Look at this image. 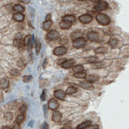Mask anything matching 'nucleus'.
<instances>
[{
	"mask_svg": "<svg viewBox=\"0 0 129 129\" xmlns=\"http://www.w3.org/2000/svg\"><path fill=\"white\" fill-rule=\"evenodd\" d=\"M96 19L100 25H103V26H107V25L110 23V19H109V17L107 15L103 13L97 14L96 16Z\"/></svg>",
	"mask_w": 129,
	"mask_h": 129,
	"instance_id": "nucleus-1",
	"label": "nucleus"
},
{
	"mask_svg": "<svg viewBox=\"0 0 129 129\" xmlns=\"http://www.w3.org/2000/svg\"><path fill=\"white\" fill-rule=\"evenodd\" d=\"M86 45V40L83 37H79L77 39H75L73 42V46L75 48H81L83 47Z\"/></svg>",
	"mask_w": 129,
	"mask_h": 129,
	"instance_id": "nucleus-2",
	"label": "nucleus"
},
{
	"mask_svg": "<svg viewBox=\"0 0 129 129\" xmlns=\"http://www.w3.org/2000/svg\"><path fill=\"white\" fill-rule=\"evenodd\" d=\"M108 8V3L106 2H97V4L95 5L94 6V9L98 12H100V11H103L106 9Z\"/></svg>",
	"mask_w": 129,
	"mask_h": 129,
	"instance_id": "nucleus-3",
	"label": "nucleus"
},
{
	"mask_svg": "<svg viewBox=\"0 0 129 129\" xmlns=\"http://www.w3.org/2000/svg\"><path fill=\"white\" fill-rule=\"evenodd\" d=\"M67 50L64 46H58L54 50V54L56 56H62L67 54Z\"/></svg>",
	"mask_w": 129,
	"mask_h": 129,
	"instance_id": "nucleus-4",
	"label": "nucleus"
},
{
	"mask_svg": "<svg viewBox=\"0 0 129 129\" xmlns=\"http://www.w3.org/2000/svg\"><path fill=\"white\" fill-rule=\"evenodd\" d=\"M79 20L80 22H82L83 24H87L92 21V16L91 15H89V14H84V15H82L80 16Z\"/></svg>",
	"mask_w": 129,
	"mask_h": 129,
	"instance_id": "nucleus-5",
	"label": "nucleus"
},
{
	"mask_svg": "<svg viewBox=\"0 0 129 129\" xmlns=\"http://www.w3.org/2000/svg\"><path fill=\"white\" fill-rule=\"evenodd\" d=\"M59 36H60V33H59L57 30H52V31H50L48 34H47L46 37L50 40H55L59 38Z\"/></svg>",
	"mask_w": 129,
	"mask_h": 129,
	"instance_id": "nucleus-6",
	"label": "nucleus"
},
{
	"mask_svg": "<svg viewBox=\"0 0 129 129\" xmlns=\"http://www.w3.org/2000/svg\"><path fill=\"white\" fill-rule=\"evenodd\" d=\"M59 107V103L55 99H50L48 103V108L52 111L57 110Z\"/></svg>",
	"mask_w": 129,
	"mask_h": 129,
	"instance_id": "nucleus-7",
	"label": "nucleus"
},
{
	"mask_svg": "<svg viewBox=\"0 0 129 129\" xmlns=\"http://www.w3.org/2000/svg\"><path fill=\"white\" fill-rule=\"evenodd\" d=\"M54 97H57V99L64 100V98L66 97V93L63 91H60V90H57L54 92Z\"/></svg>",
	"mask_w": 129,
	"mask_h": 129,
	"instance_id": "nucleus-8",
	"label": "nucleus"
},
{
	"mask_svg": "<svg viewBox=\"0 0 129 129\" xmlns=\"http://www.w3.org/2000/svg\"><path fill=\"white\" fill-rule=\"evenodd\" d=\"M72 26V23L70 22H67V21H61L60 23H59V26H60L62 29H68L70 28Z\"/></svg>",
	"mask_w": 129,
	"mask_h": 129,
	"instance_id": "nucleus-9",
	"label": "nucleus"
},
{
	"mask_svg": "<svg viewBox=\"0 0 129 129\" xmlns=\"http://www.w3.org/2000/svg\"><path fill=\"white\" fill-rule=\"evenodd\" d=\"M61 118H62V115H61V113L59 111H54V114H53V117H52V120L54 121V122L58 123L60 121Z\"/></svg>",
	"mask_w": 129,
	"mask_h": 129,
	"instance_id": "nucleus-10",
	"label": "nucleus"
},
{
	"mask_svg": "<svg viewBox=\"0 0 129 129\" xmlns=\"http://www.w3.org/2000/svg\"><path fill=\"white\" fill-rule=\"evenodd\" d=\"M9 85V81L6 78H2L0 80V87L2 89H6Z\"/></svg>",
	"mask_w": 129,
	"mask_h": 129,
	"instance_id": "nucleus-11",
	"label": "nucleus"
},
{
	"mask_svg": "<svg viewBox=\"0 0 129 129\" xmlns=\"http://www.w3.org/2000/svg\"><path fill=\"white\" fill-rule=\"evenodd\" d=\"M13 19L16 22H22L24 20V16L21 12H16L12 16Z\"/></svg>",
	"mask_w": 129,
	"mask_h": 129,
	"instance_id": "nucleus-12",
	"label": "nucleus"
},
{
	"mask_svg": "<svg viewBox=\"0 0 129 129\" xmlns=\"http://www.w3.org/2000/svg\"><path fill=\"white\" fill-rule=\"evenodd\" d=\"M87 38L91 41H97L98 40V34L96 32H90L87 34Z\"/></svg>",
	"mask_w": 129,
	"mask_h": 129,
	"instance_id": "nucleus-13",
	"label": "nucleus"
},
{
	"mask_svg": "<svg viewBox=\"0 0 129 129\" xmlns=\"http://www.w3.org/2000/svg\"><path fill=\"white\" fill-rule=\"evenodd\" d=\"M74 63H75L74 61V60H66L65 62L63 63L62 64H61V66H62V67H63V68L68 69V68H70V67H71L72 66H74Z\"/></svg>",
	"mask_w": 129,
	"mask_h": 129,
	"instance_id": "nucleus-14",
	"label": "nucleus"
},
{
	"mask_svg": "<svg viewBox=\"0 0 129 129\" xmlns=\"http://www.w3.org/2000/svg\"><path fill=\"white\" fill-rule=\"evenodd\" d=\"M63 20L70 22H71V23H73V22H75L76 18H75V16H73V15H67V16H63Z\"/></svg>",
	"mask_w": 129,
	"mask_h": 129,
	"instance_id": "nucleus-15",
	"label": "nucleus"
},
{
	"mask_svg": "<svg viewBox=\"0 0 129 129\" xmlns=\"http://www.w3.org/2000/svg\"><path fill=\"white\" fill-rule=\"evenodd\" d=\"M91 125V121H84V122L81 123L80 125H78L77 128H78V129L87 128Z\"/></svg>",
	"mask_w": 129,
	"mask_h": 129,
	"instance_id": "nucleus-16",
	"label": "nucleus"
},
{
	"mask_svg": "<svg viewBox=\"0 0 129 129\" xmlns=\"http://www.w3.org/2000/svg\"><path fill=\"white\" fill-rule=\"evenodd\" d=\"M80 87H81L84 88V89H90L92 87V84L91 82H88V81H86V82H81L80 83Z\"/></svg>",
	"mask_w": 129,
	"mask_h": 129,
	"instance_id": "nucleus-17",
	"label": "nucleus"
},
{
	"mask_svg": "<svg viewBox=\"0 0 129 129\" xmlns=\"http://www.w3.org/2000/svg\"><path fill=\"white\" fill-rule=\"evenodd\" d=\"M82 33L81 31H75L74 33H71V39L72 40H75V39H77L79 37H82Z\"/></svg>",
	"mask_w": 129,
	"mask_h": 129,
	"instance_id": "nucleus-18",
	"label": "nucleus"
},
{
	"mask_svg": "<svg viewBox=\"0 0 129 129\" xmlns=\"http://www.w3.org/2000/svg\"><path fill=\"white\" fill-rule=\"evenodd\" d=\"M74 76L75 77L77 78H80V79H83V78H85L86 77V73L83 72V71H81V72H77V73H74Z\"/></svg>",
	"mask_w": 129,
	"mask_h": 129,
	"instance_id": "nucleus-19",
	"label": "nucleus"
},
{
	"mask_svg": "<svg viewBox=\"0 0 129 129\" xmlns=\"http://www.w3.org/2000/svg\"><path fill=\"white\" fill-rule=\"evenodd\" d=\"M13 10L16 12H22L24 11V8L21 5H15L13 6Z\"/></svg>",
	"mask_w": 129,
	"mask_h": 129,
	"instance_id": "nucleus-20",
	"label": "nucleus"
},
{
	"mask_svg": "<svg viewBox=\"0 0 129 129\" xmlns=\"http://www.w3.org/2000/svg\"><path fill=\"white\" fill-rule=\"evenodd\" d=\"M52 25V21L51 20H46L43 22V28L45 30H48L50 26Z\"/></svg>",
	"mask_w": 129,
	"mask_h": 129,
	"instance_id": "nucleus-21",
	"label": "nucleus"
},
{
	"mask_svg": "<svg viewBox=\"0 0 129 129\" xmlns=\"http://www.w3.org/2000/svg\"><path fill=\"white\" fill-rule=\"evenodd\" d=\"M77 92V88L75 87H69L67 89L66 91V94H73Z\"/></svg>",
	"mask_w": 129,
	"mask_h": 129,
	"instance_id": "nucleus-22",
	"label": "nucleus"
},
{
	"mask_svg": "<svg viewBox=\"0 0 129 129\" xmlns=\"http://www.w3.org/2000/svg\"><path fill=\"white\" fill-rule=\"evenodd\" d=\"M87 81H88V82H95V81H97L98 80V77H96V76L94 75H89L88 77H87Z\"/></svg>",
	"mask_w": 129,
	"mask_h": 129,
	"instance_id": "nucleus-23",
	"label": "nucleus"
},
{
	"mask_svg": "<svg viewBox=\"0 0 129 129\" xmlns=\"http://www.w3.org/2000/svg\"><path fill=\"white\" fill-rule=\"evenodd\" d=\"M23 43H22V41L21 39H19V38H16L13 41V44H14V46H16V47H20L22 46V44Z\"/></svg>",
	"mask_w": 129,
	"mask_h": 129,
	"instance_id": "nucleus-24",
	"label": "nucleus"
},
{
	"mask_svg": "<svg viewBox=\"0 0 129 129\" xmlns=\"http://www.w3.org/2000/svg\"><path fill=\"white\" fill-rule=\"evenodd\" d=\"M94 51L97 54H105L107 52V49H105L104 47H98L94 50Z\"/></svg>",
	"mask_w": 129,
	"mask_h": 129,
	"instance_id": "nucleus-25",
	"label": "nucleus"
},
{
	"mask_svg": "<svg viewBox=\"0 0 129 129\" xmlns=\"http://www.w3.org/2000/svg\"><path fill=\"white\" fill-rule=\"evenodd\" d=\"M73 71H74V73H77V72H81V71H83V66L81 65H77V66H75L74 68H73Z\"/></svg>",
	"mask_w": 129,
	"mask_h": 129,
	"instance_id": "nucleus-26",
	"label": "nucleus"
},
{
	"mask_svg": "<svg viewBox=\"0 0 129 129\" xmlns=\"http://www.w3.org/2000/svg\"><path fill=\"white\" fill-rule=\"evenodd\" d=\"M36 54H40V51L41 50V43L39 40L36 41Z\"/></svg>",
	"mask_w": 129,
	"mask_h": 129,
	"instance_id": "nucleus-27",
	"label": "nucleus"
},
{
	"mask_svg": "<svg viewBox=\"0 0 129 129\" xmlns=\"http://www.w3.org/2000/svg\"><path fill=\"white\" fill-rule=\"evenodd\" d=\"M31 42V38H30L29 36H26V37L24 38L23 41H22V43H23V45L24 46H27V45H29V43Z\"/></svg>",
	"mask_w": 129,
	"mask_h": 129,
	"instance_id": "nucleus-28",
	"label": "nucleus"
},
{
	"mask_svg": "<svg viewBox=\"0 0 129 129\" xmlns=\"http://www.w3.org/2000/svg\"><path fill=\"white\" fill-rule=\"evenodd\" d=\"M23 120H24V115H23V114H19V115H18L17 117H16V122L19 123V124L22 123V121H23Z\"/></svg>",
	"mask_w": 129,
	"mask_h": 129,
	"instance_id": "nucleus-29",
	"label": "nucleus"
},
{
	"mask_svg": "<svg viewBox=\"0 0 129 129\" xmlns=\"http://www.w3.org/2000/svg\"><path fill=\"white\" fill-rule=\"evenodd\" d=\"M12 117H13V114H12V113H11V112H7V113H5V118L8 121L12 120Z\"/></svg>",
	"mask_w": 129,
	"mask_h": 129,
	"instance_id": "nucleus-30",
	"label": "nucleus"
},
{
	"mask_svg": "<svg viewBox=\"0 0 129 129\" xmlns=\"http://www.w3.org/2000/svg\"><path fill=\"white\" fill-rule=\"evenodd\" d=\"M97 58L96 57H91L87 58L86 61H87V62H88V63H94V62H95V61H97Z\"/></svg>",
	"mask_w": 129,
	"mask_h": 129,
	"instance_id": "nucleus-31",
	"label": "nucleus"
},
{
	"mask_svg": "<svg viewBox=\"0 0 129 129\" xmlns=\"http://www.w3.org/2000/svg\"><path fill=\"white\" fill-rule=\"evenodd\" d=\"M110 44H111V46L112 47H114V46H117V41L116 40H114V39H112V40H111V41H110Z\"/></svg>",
	"mask_w": 129,
	"mask_h": 129,
	"instance_id": "nucleus-32",
	"label": "nucleus"
},
{
	"mask_svg": "<svg viewBox=\"0 0 129 129\" xmlns=\"http://www.w3.org/2000/svg\"><path fill=\"white\" fill-rule=\"evenodd\" d=\"M67 43V39L65 38V37H63V38H61L60 39V44H66Z\"/></svg>",
	"mask_w": 129,
	"mask_h": 129,
	"instance_id": "nucleus-33",
	"label": "nucleus"
},
{
	"mask_svg": "<svg viewBox=\"0 0 129 129\" xmlns=\"http://www.w3.org/2000/svg\"><path fill=\"white\" fill-rule=\"evenodd\" d=\"M10 74L12 76H18L19 74V73L17 71H16V70H12V71H10Z\"/></svg>",
	"mask_w": 129,
	"mask_h": 129,
	"instance_id": "nucleus-34",
	"label": "nucleus"
},
{
	"mask_svg": "<svg viewBox=\"0 0 129 129\" xmlns=\"http://www.w3.org/2000/svg\"><path fill=\"white\" fill-rule=\"evenodd\" d=\"M31 76H29H29H24V77H23V81H24V82H27V81H29L30 79H31Z\"/></svg>",
	"mask_w": 129,
	"mask_h": 129,
	"instance_id": "nucleus-35",
	"label": "nucleus"
},
{
	"mask_svg": "<svg viewBox=\"0 0 129 129\" xmlns=\"http://www.w3.org/2000/svg\"><path fill=\"white\" fill-rule=\"evenodd\" d=\"M26 105H23L22 107H21V108H20V111L22 112V114L25 113V112H26Z\"/></svg>",
	"mask_w": 129,
	"mask_h": 129,
	"instance_id": "nucleus-36",
	"label": "nucleus"
},
{
	"mask_svg": "<svg viewBox=\"0 0 129 129\" xmlns=\"http://www.w3.org/2000/svg\"><path fill=\"white\" fill-rule=\"evenodd\" d=\"M66 60H67L66 59H61V60H60L58 61V62H57V63L59 64V65H61V64H62L63 63H64V62H65Z\"/></svg>",
	"mask_w": 129,
	"mask_h": 129,
	"instance_id": "nucleus-37",
	"label": "nucleus"
},
{
	"mask_svg": "<svg viewBox=\"0 0 129 129\" xmlns=\"http://www.w3.org/2000/svg\"><path fill=\"white\" fill-rule=\"evenodd\" d=\"M40 99H41V100H45V90L43 91V93H42V94H41Z\"/></svg>",
	"mask_w": 129,
	"mask_h": 129,
	"instance_id": "nucleus-38",
	"label": "nucleus"
},
{
	"mask_svg": "<svg viewBox=\"0 0 129 129\" xmlns=\"http://www.w3.org/2000/svg\"><path fill=\"white\" fill-rule=\"evenodd\" d=\"M12 128H19V123H17V122L14 123V124H13V126H12Z\"/></svg>",
	"mask_w": 129,
	"mask_h": 129,
	"instance_id": "nucleus-39",
	"label": "nucleus"
},
{
	"mask_svg": "<svg viewBox=\"0 0 129 129\" xmlns=\"http://www.w3.org/2000/svg\"><path fill=\"white\" fill-rule=\"evenodd\" d=\"M87 128H91V129H96V128H98V126L97 125H94V126H91V125L89 126Z\"/></svg>",
	"mask_w": 129,
	"mask_h": 129,
	"instance_id": "nucleus-40",
	"label": "nucleus"
},
{
	"mask_svg": "<svg viewBox=\"0 0 129 129\" xmlns=\"http://www.w3.org/2000/svg\"><path fill=\"white\" fill-rule=\"evenodd\" d=\"M46 20H51V15L50 14H48L46 17Z\"/></svg>",
	"mask_w": 129,
	"mask_h": 129,
	"instance_id": "nucleus-41",
	"label": "nucleus"
},
{
	"mask_svg": "<svg viewBox=\"0 0 129 129\" xmlns=\"http://www.w3.org/2000/svg\"><path fill=\"white\" fill-rule=\"evenodd\" d=\"M44 114H45V117H46L47 114V111H46V105L44 106Z\"/></svg>",
	"mask_w": 129,
	"mask_h": 129,
	"instance_id": "nucleus-42",
	"label": "nucleus"
},
{
	"mask_svg": "<svg viewBox=\"0 0 129 129\" xmlns=\"http://www.w3.org/2000/svg\"><path fill=\"white\" fill-rule=\"evenodd\" d=\"M43 128H44V129L48 128V125H47V124H46V122H45L44 124H43Z\"/></svg>",
	"mask_w": 129,
	"mask_h": 129,
	"instance_id": "nucleus-43",
	"label": "nucleus"
},
{
	"mask_svg": "<svg viewBox=\"0 0 129 129\" xmlns=\"http://www.w3.org/2000/svg\"><path fill=\"white\" fill-rule=\"evenodd\" d=\"M46 63H47V59H46V60H45V61H44V63H43V68H46Z\"/></svg>",
	"mask_w": 129,
	"mask_h": 129,
	"instance_id": "nucleus-44",
	"label": "nucleus"
},
{
	"mask_svg": "<svg viewBox=\"0 0 129 129\" xmlns=\"http://www.w3.org/2000/svg\"><path fill=\"white\" fill-rule=\"evenodd\" d=\"M100 0H91V2H96V3H97V2H100Z\"/></svg>",
	"mask_w": 129,
	"mask_h": 129,
	"instance_id": "nucleus-45",
	"label": "nucleus"
},
{
	"mask_svg": "<svg viewBox=\"0 0 129 129\" xmlns=\"http://www.w3.org/2000/svg\"><path fill=\"white\" fill-rule=\"evenodd\" d=\"M1 99H2V95L0 94V100H1Z\"/></svg>",
	"mask_w": 129,
	"mask_h": 129,
	"instance_id": "nucleus-46",
	"label": "nucleus"
},
{
	"mask_svg": "<svg viewBox=\"0 0 129 129\" xmlns=\"http://www.w3.org/2000/svg\"><path fill=\"white\" fill-rule=\"evenodd\" d=\"M78 1H86V0H78Z\"/></svg>",
	"mask_w": 129,
	"mask_h": 129,
	"instance_id": "nucleus-47",
	"label": "nucleus"
}]
</instances>
